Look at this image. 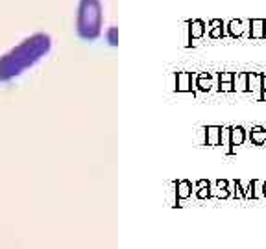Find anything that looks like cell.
Segmentation results:
<instances>
[{
  "label": "cell",
  "mask_w": 266,
  "mask_h": 249,
  "mask_svg": "<svg viewBox=\"0 0 266 249\" xmlns=\"http://www.w3.org/2000/svg\"><path fill=\"white\" fill-rule=\"evenodd\" d=\"M52 50V37L44 32H35L0 56V83L22 76L35 66Z\"/></svg>",
  "instance_id": "6da1fadb"
},
{
  "label": "cell",
  "mask_w": 266,
  "mask_h": 249,
  "mask_svg": "<svg viewBox=\"0 0 266 249\" xmlns=\"http://www.w3.org/2000/svg\"><path fill=\"white\" fill-rule=\"evenodd\" d=\"M104 28V9L100 0H80L76 11V33L83 41H96Z\"/></svg>",
  "instance_id": "7a4b0ae2"
},
{
  "label": "cell",
  "mask_w": 266,
  "mask_h": 249,
  "mask_svg": "<svg viewBox=\"0 0 266 249\" xmlns=\"http://www.w3.org/2000/svg\"><path fill=\"white\" fill-rule=\"evenodd\" d=\"M249 39H266V21L265 19H251L249 21Z\"/></svg>",
  "instance_id": "3957f363"
},
{
  "label": "cell",
  "mask_w": 266,
  "mask_h": 249,
  "mask_svg": "<svg viewBox=\"0 0 266 249\" xmlns=\"http://www.w3.org/2000/svg\"><path fill=\"white\" fill-rule=\"evenodd\" d=\"M229 139H231V146H242L246 142V129L241 125H235L229 129Z\"/></svg>",
  "instance_id": "277c9868"
},
{
  "label": "cell",
  "mask_w": 266,
  "mask_h": 249,
  "mask_svg": "<svg viewBox=\"0 0 266 249\" xmlns=\"http://www.w3.org/2000/svg\"><path fill=\"white\" fill-rule=\"evenodd\" d=\"M249 26V21H231L229 24H227V30H229V33H231L233 37H241V35H244V32L248 30Z\"/></svg>",
  "instance_id": "5b68a950"
},
{
  "label": "cell",
  "mask_w": 266,
  "mask_h": 249,
  "mask_svg": "<svg viewBox=\"0 0 266 249\" xmlns=\"http://www.w3.org/2000/svg\"><path fill=\"white\" fill-rule=\"evenodd\" d=\"M249 141L255 146H265L266 144V127H261V125H255L251 133H249Z\"/></svg>",
  "instance_id": "8992f818"
},
{
  "label": "cell",
  "mask_w": 266,
  "mask_h": 249,
  "mask_svg": "<svg viewBox=\"0 0 266 249\" xmlns=\"http://www.w3.org/2000/svg\"><path fill=\"white\" fill-rule=\"evenodd\" d=\"M233 91L248 92V72L233 74Z\"/></svg>",
  "instance_id": "52a82bcc"
},
{
  "label": "cell",
  "mask_w": 266,
  "mask_h": 249,
  "mask_svg": "<svg viewBox=\"0 0 266 249\" xmlns=\"http://www.w3.org/2000/svg\"><path fill=\"white\" fill-rule=\"evenodd\" d=\"M257 91H261V74L259 72H248V92Z\"/></svg>",
  "instance_id": "ba28073f"
},
{
  "label": "cell",
  "mask_w": 266,
  "mask_h": 249,
  "mask_svg": "<svg viewBox=\"0 0 266 249\" xmlns=\"http://www.w3.org/2000/svg\"><path fill=\"white\" fill-rule=\"evenodd\" d=\"M106 41H108L109 46H118V28L116 26H111L106 32Z\"/></svg>",
  "instance_id": "9c48e42d"
},
{
  "label": "cell",
  "mask_w": 266,
  "mask_h": 249,
  "mask_svg": "<svg viewBox=\"0 0 266 249\" xmlns=\"http://www.w3.org/2000/svg\"><path fill=\"white\" fill-rule=\"evenodd\" d=\"M220 141L225 146V153H231V139H229V129H220Z\"/></svg>",
  "instance_id": "30bf717a"
},
{
  "label": "cell",
  "mask_w": 266,
  "mask_h": 249,
  "mask_svg": "<svg viewBox=\"0 0 266 249\" xmlns=\"http://www.w3.org/2000/svg\"><path fill=\"white\" fill-rule=\"evenodd\" d=\"M207 141L209 144H218V142H220V127H209Z\"/></svg>",
  "instance_id": "8fae6325"
},
{
  "label": "cell",
  "mask_w": 266,
  "mask_h": 249,
  "mask_svg": "<svg viewBox=\"0 0 266 249\" xmlns=\"http://www.w3.org/2000/svg\"><path fill=\"white\" fill-rule=\"evenodd\" d=\"M265 194H263V181L259 179H253V199H263Z\"/></svg>",
  "instance_id": "7c38bea8"
},
{
  "label": "cell",
  "mask_w": 266,
  "mask_h": 249,
  "mask_svg": "<svg viewBox=\"0 0 266 249\" xmlns=\"http://www.w3.org/2000/svg\"><path fill=\"white\" fill-rule=\"evenodd\" d=\"M220 26H222V21H213V28H215V30L211 32L213 37H220V35H222V28H220Z\"/></svg>",
  "instance_id": "4fadbf2b"
},
{
  "label": "cell",
  "mask_w": 266,
  "mask_h": 249,
  "mask_svg": "<svg viewBox=\"0 0 266 249\" xmlns=\"http://www.w3.org/2000/svg\"><path fill=\"white\" fill-rule=\"evenodd\" d=\"M201 22H200V21H196V22H194V24H192V37H200V35H201V33H203V28H201Z\"/></svg>",
  "instance_id": "5bb4252c"
},
{
  "label": "cell",
  "mask_w": 266,
  "mask_h": 249,
  "mask_svg": "<svg viewBox=\"0 0 266 249\" xmlns=\"http://www.w3.org/2000/svg\"><path fill=\"white\" fill-rule=\"evenodd\" d=\"M266 96V72L261 74V100Z\"/></svg>",
  "instance_id": "9a60e30c"
},
{
  "label": "cell",
  "mask_w": 266,
  "mask_h": 249,
  "mask_svg": "<svg viewBox=\"0 0 266 249\" xmlns=\"http://www.w3.org/2000/svg\"><path fill=\"white\" fill-rule=\"evenodd\" d=\"M220 83H233L231 72H222V74H220Z\"/></svg>",
  "instance_id": "2e32d148"
},
{
  "label": "cell",
  "mask_w": 266,
  "mask_h": 249,
  "mask_svg": "<svg viewBox=\"0 0 266 249\" xmlns=\"http://www.w3.org/2000/svg\"><path fill=\"white\" fill-rule=\"evenodd\" d=\"M179 85H181L179 89H189V76L183 74L181 78H179Z\"/></svg>",
  "instance_id": "e0dca14e"
},
{
  "label": "cell",
  "mask_w": 266,
  "mask_h": 249,
  "mask_svg": "<svg viewBox=\"0 0 266 249\" xmlns=\"http://www.w3.org/2000/svg\"><path fill=\"white\" fill-rule=\"evenodd\" d=\"M220 91L231 92L233 91V83H220Z\"/></svg>",
  "instance_id": "ac0fdd59"
},
{
  "label": "cell",
  "mask_w": 266,
  "mask_h": 249,
  "mask_svg": "<svg viewBox=\"0 0 266 249\" xmlns=\"http://www.w3.org/2000/svg\"><path fill=\"white\" fill-rule=\"evenodd\" d=\"M179 194H181V196H187V194H189V183H183L181 187H179Z\"/></svg>",
  "instance_id": "d6986e66"
},
{
  "label": "cell",
  "mask_w": 266,
  "mask_h": 249,
  "mask_svg": "<svg viewBox=\"0 0 266 249\" xmlns=\"http://www.w3.org/2000/svg\"><path fill=\"white\" fill-rule=\"evenodd\" d=\"M200 87H201V89H209V78H201V82H200Z\"/></svg>",
  "instance_id": "ffe728a7"
},
{
  "label": "cell",
  "mask_w": 266,
  "mask_h": 249,
  "mask_svg": "<svg viewBox=\"0 0 266 249\" xmlns=\"http://www.w3.org/2000/svg\"><path fill=\"white\" fill-rule=\"evenodd\" d=\"M263 194H265V198H266V181H263Z\"/></svg>",
  "instance_id": "44dd1931"
}]
</instances>
